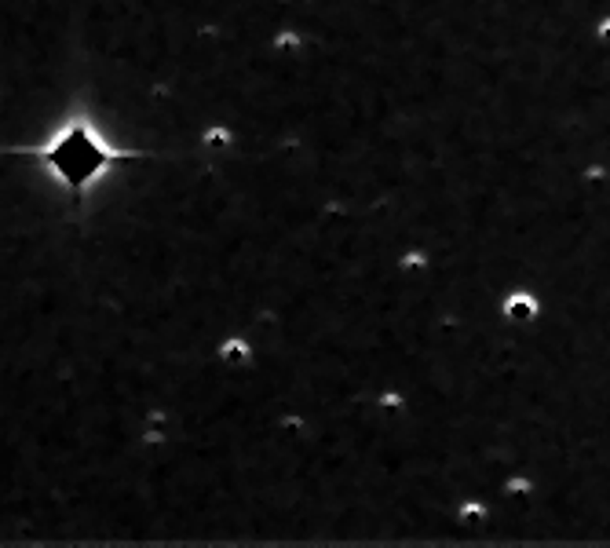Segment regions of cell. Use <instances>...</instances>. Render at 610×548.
I'll return each instance as SVG.
<instances>
[{"label":"cell","mask_w":610,"mask_h":548,"mask_svg":"<svg viewBox=\"0 0 610 548\" xmlns=\"http://www.w3.org/2000/svg\"><path fill=\"white\" fill-rule=\"evenodd\" d=\"M15 154L41 161L73 198H85V190H92L110 168H117L121 161L143 157V150H117L114 143H106V136L85 117L66 121L44 147H19Z\"/></svg>","instance_id":"obj_1"}]
</instances>
